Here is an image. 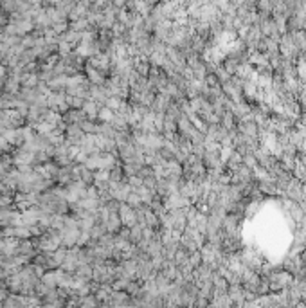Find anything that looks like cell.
Masks as SVG:
<instances>
[{"label": "cell", "instance_id": "obj_8", "mask_svg": "<svg viewBox=\"0 0 306 308\" xmlns=\"http://www.w3.org/2000/svg\"><path fill=\"white\" fill-rule=\"evenodd\" d=\"M18 242L17 238H2L0 240V256H17L18 251Z\"/></svg>", "mask_w": 306, "mask_h": 308}, {"label": "cell", "instance_id": "obj_26", "mask_svg": "<svg viewBox=\"0 0 306 308\" xmlns=\"http://www.w3.org/2000/svg\"><path fill=\"white\" fill-rule=\"evenodd\" d=\"M6 177H8V171H6V170H4V168L0 166V182H2V180H4V179H6Z\"/></svg>", "mask_w": 306, "mask_h": 308}, {"label": "cell", "instance_id": "obj_14", "mask_svg": "<svg viewBox=\"0 0 306 308\" xmlns=\"http://www.w3.org/2000/svg\"><path fill=\"white\" fill-rule=\"evenodd\" d=\"M20 85H22V89H36V87L40 85L38 72H35V74L24 72V76H22V80H20Z\"/></svg>", "mask_w": 306, "mask_h": 308}, {"label": "cell", "instance_id": "obj_7", "mask_svg": "<svg viewBox=\"0 0 306 308\" xmlns=\"http://www.w3.org/2000/svg\"><path fill=\"white\" fill-rule=\"evenodd\" d=\"M236 130L242 133V135H245V137H254V139H258V135H259V126L252 119L238 121Z\"/></svg>", "mask_w": 306, "mask_h": 308}, {"label": "cell", "instance_id": "obj_16", "mask_svg": "<svg viewBox=\"0 0 306 308\" xmlns=\"http://www.w3.org/2000/svg\"><path fill=\"white\" fill-rule=\"evenodd\" d=\"M79 126H81L85 135H99V123H95V121L85 119Z\"/></svg>", "mask_w": 306, "mask_h": 308}, {"label": "cell", "instance_id": "obj_22", "mask_svg": "<svg viewBox=\"0 0 306 308\" xmlns=\"http://www.w3.org/2000/svg\"><path fill=\"white\" fill-rule=\"evenodd\" d=\"M125 204H126V205H130L132 209H139V207L143 205V200H141V197H139L137 193H135V191H132V193H130V197L126 198V202H125Z\"/></svg>", "mask_w": 306, "mask_h": 308}, {"label": "cell", "instance_id": "obj_12", "mask_svg": "<svg viewBox=\"0 0 306 308\" xmlns=\"http://www.w3.org/2000/svg\"><path fill=\"white\" fill-rule=\"evenodd\" d=\"M83 112H85V116H86V119H90V121H95L97 119V116H99V110H101V107L97 105L95 101H90V99H86L85 101V105H83V108H81Z\"/></svg>", "mask_w": 306, "mask_h": 308}, {"label": "cell", "instance_id": "obj_11", "mask_svg": "<svg viewBox=\"0 0 306 308\" xmlns=\"http://www.w3.org/2000/svg\"><path fill=\"white\" fill-rule=\"evenodd\" d=\"M103 225H105V229H107V233H110V235H117V233L121 231L123 222H121V218H119V214L116 213V214H110Z\"/></svg>", "mask_w": 306, "mask_h": 308}, {"label": "cell", "instance_id": "obj_24", "mask_svg": "<svg viewBox=\"0 0 306 308\" xmlns=\"http://www.w3.org/2000/svg\"><path fill=\"white\" fill-rule=\"evenodd\" d=\"M243 166H247L249 170H256L259 164H258V161H256L254 155L250 153V155H245V157H243Z\"/></svg>", "mask_w": 306, "mask_h": 308}, {"label": "cell", "instance_id": "obj_27", "mask_svg": "<svg viewBox=\"0 0 306 308\" xmlns=\"http://www.w3.org/2000/svg\"><path fill=\"white\" fill-rule=\"evenodd\" d=\"M40 308H63V306H58V304H49V303H42Z\"/></svg>", "mask_w": 306, "mask_h": 308}, {"label": "cell", "instance_id": "obj_10", "mask_svg": "<svg viewBox=\"0 0 306 308\" xmlns=\"http://www.w3.org/2000/svg\"><path fill=\"white\" fill-rule=\"evenodd\" d=\"M61 117H63L65 124H81L83 121L86 119L85 112H83V110H72V108H70L69 112H65Z\"/></svg>", "mask_w": 306, "mask_h": 308}, {"label": "cell", "instance_id": "obj_3", "mask_svg": "<svg viewBox=\"0 0 306 308\" xmlns=\"http://www.w3.org/2000/svg\"><path fill=\"white\" fill-rule=\"evenodd\" d=\"M11 157H13L15 168H22V166H33L35 168V153L24 150V148H15L11 151Z\"/></svg>", "mask_w": 306, "mask_h": 308}, {"label": "cell", "instance_id": "obj_20", "mask_svg": "<svg viewBox=\"0 0 306 308\" xmlns=\"http://www.w3.org/2000/svg\"><path fill=\"white\" fill-rule=\"evenodd\" d=\"M105 235H107V229H105V225L99 222L95 223V225L90 229V240H95V242H97L99 238H103Z\"/></svg>", "mask_w": 306, "mask_h": 308}, {"label": "cell", "instance_id": "obj_28", "mask_svg": "<svg viewBox=\"0 0 306 308\" xmlns=\"http://www.w3.org/2000/svg\"><path fill=\"white\" fill-rule=\"evenodd\" d=\"M0 308H2V303H0Z\"/></svg>", "mask_w": 306, "mask_h": 308}, {"label": "cell", "instance_id": "obj_15", "mask_svg": "<svg viewBox=\"0 0 306 308\" xmlns=\"http://www.w3.org/2000/svg\"><path fill=\"white\" fill-rule=\"evenodd\" d=\"M40 281H42L47 288L54 290V288H58V272H56V270H47V272L42 276V279H40Z\"/></svg>", "mask_w": 306, "mask_h": 308}, {"label": "cell", "instance_id": "obj_23", "mask_svg": "<svg viewBox=\"0 0 306 308\" xmlns=\"http://www.w3.org/2000/svg\"><path fill=\"white\" fill-rule=\"evenodd\" d=\"M81 306L85 308H99V303H97V299H95L94 295H85V297H81Z\"/></svg>", "mask_w": 306, "mask_h": 308}, {"label": "cell", "instance_id": "obj_9", "mask_svg": "<svg viewBox=\"0 0 306 308\" xmlns=\"http://www.w3.org/2000/svg\"><path fill=\"white\" fill-rule=\"evenodd\" d=\"M227 295L236 306H243V303H245V288L242 285H231L227 290Z\"/></svg>", "mask_w": 306, "mask_h": 308}, {"label": "cell", "instance_id": "obj_25", "mask_svg": "<svg viewBox=\"0 0 306 308\" xmlns=\"http://www.w3.org/2000/svg\"><path fill=\"white\" fill-rule=\"evenodd\" d=\"M8 24H9V15L0 9V27H6Z\"/></svg>", "mask_w": 306, "mask_h": 308}, {"label": "cell", "instance_id": "obj_6", "mask_svg": "<svg viewBox=\"0 0 306 308\" xmlns=\"http://www.w3.org/2000/svg\"><path fill=\"white\" fill-rule=\"evenodd\" d=\"M117 214H119V218H121L123 227H128V229H132L134 225H137V214H135V209H132L130 205L121 204V205H119V211H117Z\"/></svg>", "mask_w": 306, "mask_h": 308}, {"label": "cell", "instance_id": "obj_4", "mask_svg": "<svg viewBox=\"0 0 306 308\" xmlns=\"http://www.w3.org/2000/svg\"><path fill=\"white\" fill-rule=\"evenodd\" d=\"M36 254H38V249H36V245H35V242H33V240H22V242H18L17 256L24 258V260H26V263H31Z\"/></svg>", "mask_w": 306, "mask_h": 308}, {"label": "cell", "instance_id": "obj_5", "mask_svg": "<svg viewBox=\"0 0 306 308\" xmlns=\"http://www.w3.org/2000/svg\"><path fill=\"white\" fill-rule=\"evenodd\" d=\"M85 139V133H83L81 126L79 124H67L65 128V141L69 142L70 146H79Z\"/></svg>", "mask_w": 306, "mask_h": 308}, {"label": "cell", "instance_id": "obj_13", "mask_svg": "<svg viewBox=\"0 0 306 308\" xmlns=\"http://www.w3.org/2000/svg\"><path fill=\"white\" fill-rule=\"evenodd\" d=\"M258 189L263 195H268V197H276V195H279V191H277V186L276 182H274V179H267L263 180V182H258Z\"/></svg>", "mask_w": 306, "mask_h": 308}, {"label": "cell", "instance_id": "obj_21", "mask_svg": "<svg viewBox=\"0 0 306 308\" xmlns=\"http://www.w3.org/2000/svg\"><path fill=\"white\" fill-rule=\"evenodd\" d=\"M114 114L110 108H107V107H101V110H99V116H97V121L99 123H112V119H114Z\"/></svg>", "mask_w": 306, "mask_h": 308}, {"label": "cell", "instance_id": "obj_2", "mask_svg": "<svg viewBox=\"0 0 306 308\" xmlns=\"http://www.w3.org/2000/svg\"><path fill=\"white\" fill-rule=\"evenodd\" d=\"M265 281L268 283L270 294H281V292L286 290V288L293 283V276L283 269H276Z\"/></svg>", "mask_w": 306, "mask_h": 308}, {"label": "cell", "instance_id": "obj_18", "mask_svg": "<svg viewBox=\"0 0 306 308\" xmlns=\"http://www.w3.org/2000/svg\"><path fill=\"white\" fill-rule=\"evenodd\" d=\"M108 182H110V171H107V170L94 171V186L108 184Z\"/></svg>", "mask_w": 306, "mask_h": 308}, {"label": "cell", "instance_id": "obj_17", "mask_svg": "<svg viewBox=\"0 0 306 308\" xmlns=\"http://www.w3.org/2000/svg\"><path fill=\"white\" fill-rule=\"evenodd\" d=\"M92 274H94L92 265H79L74 272V278L83 279V281H92Z\"/></svg>", "mask_w": 306, "mask_h": 308}, {"label": "cell", "instance_id": "obj_19", "mask_svg": "<svg viewBox=\"0 0 306 308\" xmlns=\"http://www.w3.org/2000/svg\"><path fill=\"white\" fill-rule=\"evenodd\" d=\"M123 103H125V101H123V99H119V98H114V96H112V98H108V99H107V103H105V107H107V108H110V110H112L114 114H117V112L121 110Z\"/></svg>", "mask_w": 306, "mask_h": 308}, {"label": "cell", "instance_id": "obj_1", "mask_svg": "<svg viewBox=\"0 0 306 308\" xmlns=\"http://www.w3.org/2000/svg\"><path fill=\"white\" fill-rule=\"evenodd\" d=\"M35 242L38 253H54L61 247V236L60 231H54V229H49V231L43 233L40 238H31Z\"/></svg>", "mask_w": 306, "mask_h": 308}]
</instances>
